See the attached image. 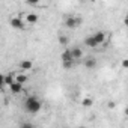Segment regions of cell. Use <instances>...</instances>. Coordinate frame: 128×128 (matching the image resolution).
Wrapping results in <instances>:
<instances>
[{"label": "cell", "mask_w": 128, "mask_h": 128, "mask_svg": "<svg viewBox=\"0 0 128 128\" xmlns=\"http://www.w3.org/2000/svg\"><path fill=\"white\" fill-rule=\"evenodd\" d=\"M12 83H14V76H11V74H9V76H5V86H6V84L11 86Z\"/></svg>", "instance_id": "obj_15"}, {"label": "cell", "mask_w": 128, "mask_h": 128, "mask_svg": "<svg viewBox=\"0 0 128 128\" xmlns=\"http://www.w3.org/2000/svg\"><path fill=\"white\" fill-rule=\"evenodd\" d=\"M9 89H11V92H12L14 95H17V94H21V92H23V84H20V83L14 82V83L9 86Z\"/></svg>", "instance_id": "obj_9"}, {"label": "cell", "mask_w": 128, "mask_h": 128, "mask_svg": "<svg viewBox=\"0 0 128 128\" xmlns=\"http://www.w3.org/2000/svg\"><path fill=\"white\" fill-rule=\"evenodd\" d=\"M20 128H35V125L32 122H21L20 124Z\"/></svg>", "instance_id": "obj_16"}, {"label": "cell", "mask_w": 128, "mask_h": 128, "mask_svg": "<svg viewBox=\"0 0 128 128\" xmlns=\"http://www.w3.org/2000/svg\"><path fill=\"white\" fill-rule=\"evenodd\" d=\"M108 108H114V102H113V101L108 102Z\"/></svg>", "instance_id": "obj_19"}, {"label": "cell", "mask_w": 128, "mask_h": 128, "mask_svg": "<svg viewBox=\"0 0 128 128\" xmlns=\"http://www.w3.org/2000/svg\"><path fill=\"white\" fill-rule=\"evenodd\" d=\"M92 36H94V39H95V42H96L98 45L104 44V41H106V33H104V32H96V33H94Z\"/></svg>", "instance_id": "obj_7"}, {"label": "cell", "mask_w": 128, "mask_h": 128, "mask_svg": "<svg viewBox=\"0 0 128 128\" xmlns=\"http://www.w3.org/2000/svg\"><path fill=\"white\" fill-rule=\"evenodd\" d=\"M82 106H83L84 108L92 107V106H94V98H92V96H84V98L82 100Z\"/></svg>", "instance_id": "obj_12"}, {"label": "cell", "mask_w": 128, "mask_h": 128, "mask_svg": "<svg viewBox=\"0 0 128 128\" xmlns=\"http://www.w3.org/2000/svg\"><path fill=\"white\" fill-rule=\"evenodd\" d=\"M14 82H17V83H20V84H24V83L27 82V76H26V74H18Z\"/></svg>", "instance_id": "obj_13"}, {"label": "cell", "mask_w": 128, "mask_h": 128, "mask_svg": "<svg viewBox=\"0 0 128 128\" xmlns=\"http://www.w3.org/2000/svg\"><path fill=\"white\" fill-rule=\"evenodd\" d=\"M3 86H5V76L0 74V89H2Z\"/></svg>", "instance_id": "obj_17"}, {"label": "cell", "mask_w": 128, "mask_h": 128, "mask_svg": "<svg viewBox=\"0 0 128 128\" xmlns=\"http://www.w3.org/2000/svg\"><path fill=\"white\" fill-rule=\"evenodd\" d=\"M84 45L89 47V48H95V47H98V44L95 42V39H94L92 35H90V36H86V39H84Z\"/></svg>", "instance_id": "obj_11"}, {"label": "cell", "mask_w": 128, "mask_h": 128, "mask_svg": "<svg viewBox=\"0 0 128 128\" xmlns=\"http://www.w3.org/2000/svg\"><path fill=\"white\" fill-rule=\"evenodd\" d=\"M32 68H33L32 60L24 59V60H21V62H20V70H21V71H29V70H32Z\"/></svg>", "instance_id": "obj_6"}, {"label": "cell", "mask_w": 128, "mask_h": 128, "mask_svg": "<svg viewBox=\"0 0 128 128\" xmlns=\"http://www.w3.org/2000/svg\"><path fill=\"white\" fill-rule=\"evenodd\" d=\"M41 108H42V102H41V100H39L38 96H29V98L24 101V110H26L27 113L35 114V113H38Z\"/></svg>", "instance_id": "obj_1"}, {"label": "cell", "mask_w": 128, "mask_h": 128, "mask_svg": "<svg viewBox=\"0 0 128 128\" xmlns=\"http://www.w3.org/2000/svg\"><path fill=\"white\" fill-rule=\"evenodd\" d=\"M68 42H70L68 36H65V35H60V36H59V44H60V45L66 47V45H68Z\"/></svg>", "instance_id": "obj_14"}, {"label": "cell", "mask_w": 128, "mask_h": 128, "mask_svg": "<svg viewBox=\"0 0 128 128\" xmlns=\"http://www.w3.org/2000/svg\"><path fill=\"white\" fill-rule=\"evenodd\" d=\"M62 63H70V65H74V60H72V57H71V51L66 48L65 51L62 53Z\"/></svg>", "instance_id": "obj_5"}, {"label": "cell", "mask_w": 128, "mask_h": 128, "mask_svg": "<svg viewBox=\"0 0 128 128\" xmlns=\"http://www.w3.org/2000/svg\"><path fill=\"white\" fill-rule=\"evenodd\" d=\"M80 128H84V126H80Z\"/></svg>", "instance_id": "obj_20"}, {"label": "cell", "mask_w": 128, "mask_h": 128, "mask_svg": "<svg viewBox=\"0 0 128 128\" xmlns=\"http://www.w3.org/2000/svg\"><path fill=\"white\" fill-rule=\"evenodd\" d=\"M122 66H124V68H128V60H126V59L122 60Z\"/></svg>", "instance_id": "obj_18"}, {"label": "cell", "mask_w": 128, "mask_h": 128, "mask_svg": "<svg viewBox=\"0 0 128 128\" xmlns=\"http://www.w3.org/2000/svg\"><path fill=\"white\" fill-rule=\"evenodd\" d=\"M82 23H83V20H82L80 17H72V15L66 17V20H65V26H66L68 29H74V27L80 26Z\"/></svg>", "instance_id": "obj_2"}, {"label": "cell", "mask_w": 128, "mask_h": 128, "mask_svg": "<svg viewBox=\"0 0 128 128\" xmlns=\"http://www.w3.org/2000/svg\"><path fill=\"white\" fill-rule=\"evenodd\" d=\"M9 24H11L14 29H20V30H23V29L26 27V26H24V21H23L20 17H14V18H11Z\"/></svg>", "instance_id": "obj_3"}, {"label": "cell", "mask_w": 128, "mask_h": 128, "mask_svg": "<svg viewBox=\"0 0 128 128\" xmlns=\"http://www.w3.org/2000/svg\"><path fill=\"white\" fill-rule=\"evenodd\" d=\"M0 29H2V27H0Z\"/></svg>", "instance_id": "obj_21"}, {"label": "cell", "mask_w": 128, "mask_h": 128, "mask_svg": "<svg viewBox=\"0 0 128 128\" xmlns=\"http://www.w3.org/2000/svg\"><path fill=\"white\" fill-rule=\"evenodd\" d=\"M26 21H27V24H36L38 23V15L35 12H30V14L26 15Z\"/></svg>", "instance_id": "obj_10"}, {"label": "cell", "mask_w": 128, "mask_h": 128, "mask_svg": "<svg viewBox=\"0 0 128 128\" xmlns=\"http://www.w3.org/2000/svg\"><path fill=\"white\" fill-rule=\"evenodd\" d=\"M83 63H84V66L88 70H94L96 66V59L95 57H88L86 60H83Z\"/></svg>", "instance_id": "obj_8"}, {"label": "cell", "mask_w": 128, "mask_h": 128, "mask_svg": "<svg viewBox=\"0 0 128 128\" xmlns=\"http://www.w3.org/2000/svg\"><path fill=\"white\" fill-rule=\"evenodd\" d=\"M70 51H71V57H72V60H82V59H83V51H82V48L74 47V48H71Z\"/></svg>", "instance_id": "obj_4"}]
</instances>
